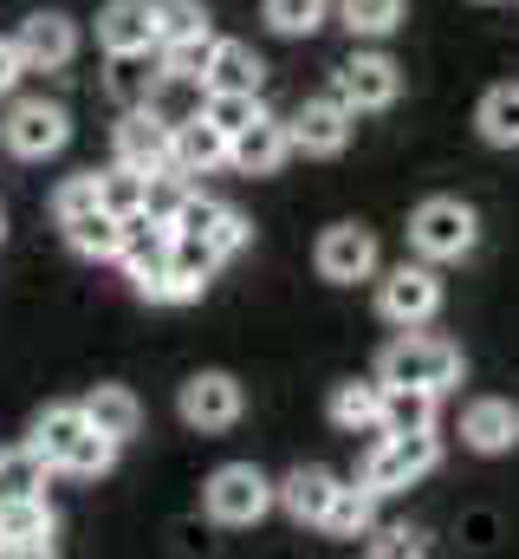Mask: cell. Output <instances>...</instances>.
<instances>
[{"label":"cell","mask_w":519,"mask_h":559,"mask_svg":"<svg viewBox=\"0 0 519 559\" xmlns=\"http://www.w3.org/2000/svg\"><path fill=\"white\" fill-rule=\"evenodd\" d=\"M377 384L384 391H429V397H442V391L461 384V345L435 338V332H409V338H396L384 352Z\"/></svg>","instance_id":"cell-1"},{"label":"cell","mask_w":519,"mask_h":559,"mask_svg":"<svg viewBox=\"0 0 519 559\" xmlns=\"http://www.w3.org/2000/svg\"><path fill=\"white\" fill-rule=\"evenodd\" d=\"M474 241H481V215L455 195H429L409 215V248L422 261H461V254H474Z\"/></svg>","instance_id":"cell-2"},{"label":"cell","mask_w":519,"mask_h":559,"mask_svg":"<svg viewBox=\"0 0 519 559\" xmlns=\"http://www.w3.org/2000/svg\"><path fill=\"white\" fill-rule=\"evenodd\" d=\"M0 143L20 156V163H46L72 143V111L52 105V98H13L7 118H0Z\"/></svg>","instance_id":"cell-3"},{"label":"cell","mask_w":519,"mask_h":559,"mask_svg":"<svg viewBox=\"0 0 519 559\" xmlns=\"http://www.w3.org/2000/svg\"><path fill=\"white\" fill-rule=\"evenodd\" d=\"M202 508H208L221 527H254L260 514L273 508V481L260 475L254 462H228V468H215V475H208Z\"/></svg>","instance_id":"cell-4"},{"label":"cell","mask_w":519,"mask_h":559,"mask_svg":"<svg viewBox=\"0 0 519 559\" xmlns=\"http://www.w3.org/2000/svg\"><path fill=\"white\" fill-rule=\"evenodd\" d=\"M435 462H442L435 429H415V436H384V442L371 449V462H364V488H371V495H396V488L422 481Z\"/></svg>","instance_id":"cell-5"},{"label":"cell","mask_w":519,"mask_h":559,"mask_svg":"<svg viewBox=\"0 0 519 559\" xmlns=\"http://www.w3.org/2000/svg\"><path fill=\"white\" fill-rule=\"evenodd\" d=\"M396 92H402V72H396L389 52H351V59L338 66V79H331V98H338L351 118H358V111H389Z\"/></svg>","instance_id":"cell-6"},{"label":"cell","mask_w":519,"mask_h":559,"mask_svg":"<svg viewBox=\"0 0 519 559\" xmlns=\"http://www.w3.org/2000/svg\"><path fill=\"white\" fill-rule=\"evenodd\" d=\"M26 72H65L79 59V26L65 13H26L20 33H7Z\"/></svg>","instance_id":"cell-7"},{"label":"cell","mask_w":519,"mask_h":559,"mask_svg":"<svg viewBox=\"0 0 519 559\" xmlns=\"http://www.w3.org/2000/svg\"><path fill=\"white\" fill-rule=\"evenodd\" d=\"M312 261H318V274L338 280V286L371 280V274H377V235H371V228H358V222H331V228L318 235Z\"/></svg>","instance_id":"cell-8"},{"label":"cell","mask_w":519,"mask_h":559,"mask_svg":"<svg viewBox=\"0 0 519 559\" xmlns=\"http://www.w3.org/2000/svg\"><path fill=\"white\" fill-rule=\"evenodd\" d=\"M435 306H442V280L429 274V267H396V274H384V286H377V312H384L389 325H429L435 319Z\"/></svg>","instance_id":"cell-9"},{"label":"cell","mask_w":519,"mask_h":559,"mask_svg":"<svg viewBox=\"0 0 519 559\" xmlns=\"http://www.w3.org/2000/svg\"><path fill=\"white\" fill-rule=\"evenodd\" d=\"M241 384L228 378V371H195L189 384H182V397H176V411L189 429H234L241 423Z\"/></svg>","instance_id":"cell-10"},{"label":"cell","mask_w":519,"mask_h":559,"mask_svg":"<svg viewBox=\"0 0 519 559\" xmlns=\"http://www.w3.org/2000/svg\"><path fill=\"white\" fill-rule=\"evenodd\" d=\"M351 111L325 92V98H305L292 118H286V138H292V150H305V156H338L345 143H351Z\"/></svg>","instance_id":"cell-11"},{"label":"cell","mask_w":519,"mask_h":559,"mask_svg":"<svg viewBox=\"0 0 519 559\" xmlns=\"http://www.w3.org/2000/svg\"><path fill=\"white\" fill-rule=\"evenodd\" d=\"M98 46L118 52H149L156 46V0H105L98 7Z\"/></svg>","instance_id":"cell-12"},{"label":"cell","mask_w":519,"mask_h":559,"mask_svg":"<svg viewBox=\"0 0 519 559\" xmlns=\"http://www.w3.org/2000/svg\"><path fill=\"white\" fill-rule=\"evenodd\" d=\"M111 150H118V163L136 169V176H162V169H176V163H169V131H162L149 111H124V124H118Z\"/></svg>","instance_id":"cell-13"},{"label":"cell","mask_w":519,"mask_h":559,"mask_svg":"<svg viewBox=\"0 0 519 559\" xmlns=\"http://www.w3.org/2000/svg\"><path fill=\"white\" fill-rule=\"evenodd\" d=\"M286 156H292L286 118H254L248 131H234V138H228V163H234L241 176H273Z\"/></svg>","instance_id":"cell-14"},{"label":"cell","mask_w":519,"mask_h":559,"mask_svg":"<svg viewBox=\"0 0 519 559\" xmlns=\"http://www.w3.org/2000/svg\"><path fill=\"white\" fill-rule=\"evenodd\" d=\"M169 248H176V228L136 209V215L118 222V254H111V261H124L130 280H136V274H149V267H162V261H169Z\"/></svg>","instance_id":"cell-15"},{"label":"cell","mask_w":519,"mask_h":559,"mask_svg":"<svg viewBox=\"0 0 519 559\" xmlns=\"http://www.w3.org/2000/svg\"><path fill=\"white\" fill-rule=\"evenodd\" d=\"M331 495H338V475H331V468H312V462L292 468L286 481H273V501H279L299 527H318L325 508H331Z\"/></svg>","instance_id":"cell-16"},{"label":"cell","mask_w":519,"mask_h":559,"mask_svg":"<svg viewBox=\"0 0 519 559\" xmlns=\"http://www.w3.org/2000/svg\"><path fill=\"white\" fill-rule=\"evenodd\" d=\"M202 105H208V85H202V79H182V72H162V66H156V85H149L143 111H149L162 131L195 124V118H202Z\"/></svg>","instance_id":"cell-17"},{"label":"cell","mask_w":519,"mask_h":559,"mask_svg":"<svg viewBox=\"0 0 519 559\" xmlns=\"http://www.w3.org/2000/svg\"><path fill=\"white\" fill-rule=\"evenodd\" d=\"M85 436H92V423H85V411H79V404H46V411L33 417V436H26V442H33V449L52 462V475H59Z\"/></svg>","instance_id":"cell-18"},{"label":"cell","mask_w":519,"mask_h":559,"mask_svg":"<svg viewBox=\"0 0 519 559\" xmlns=\"http://www.w3.org/2000/svg\"><path fill=\"white\" fill-rule=\"evenodd\" d=\"M514 436H519V411L500 404V397H474L461 411V442L474 455H500V449H514Z\"/></svg>","instance_id":"cell-19"},{"label":"cell","mask_w":519,"mask_h":559,"mask_svg":"<svg viewBox=\"0 0 519 559\" xmlns=\"http://www.w3.org/2000/svg\"><path fill=\"white\" fill-rule=\"evenodd\" d=\"M79 411H85V423H92V429H98V436H111V442H118V449H124L130 436H136V429H143V404H136V397H130L124 384H98V391H92V397H79Z\"/></svg>","instance_id":"cell-20"},{"label":"cell","mask_w":519,"mask_h":559,"mask_svg":"<svg viewBox=\"0 0 519 559\" xmlns=\"http://www.w3.org/2000/svg\"><path fill=\"white\" fill-rule=\"evenodd\" d=\"M169 163H176L182 176H208V169H221V163H228V138H221L208 118L176 124V131H169Z\"/></svg>","instance_id":"cell-21"},{"label":"cell","mask_w":519,"mask_h":559,"mask_svg":"<svg viewBox=\"0 0 519 559\" xmlns=\"http://www.w3.org/2000/svg\"><path fill=\"white\" fill-rule=\"evenodd\" d=\"M260 79H266V59H260L254 46L215 39V59H208V72H202L208 92H260Z\"/></svg>","instance_id":"cell-22"},{"label":"cell","mask_w":519,"mask_h":559,"mask_svg":"<svg viewBox=\"0 0 519 559\" xmlns=\"http://www.w3.org/2000/svg\"><path fill=\"white\" fill-rule=\"evenodd\" d=\"M46 481H52V462L33 442L0 449V501H46Z\"/></svg>","instance_id":"cell-23"},{"label":"cell","mask_w":519,"mask_h":559,"mask_svg":"<svg viewBox=\"0 0 519 559\" xmlns=\"http://www.w3.org/2000/svg\"><path fill=\"white\" fill-rule=\"evenodd\" d=\"M331 540H371V527H377V495L364 488V481H338V495H331V508H325V521H318Z\"/></svg>","instance_id":"cell-24"},{"label":"cell","mask_w":519,"mask_h":559,"mask_svg":"<svg viewBox=\"0 0 519 559\" xmlns=\"http://www.w3.org/2000/svg\"><path fill=\"white\" fill-rule=\"evenodd\" d=\"M52 501H0V547H52Z\"/></svg>","instance_id":"cell-25"},{"label":"cell","mask_w":519,"mask_h":559,"mask_svg":"<svg viewBox=\"0 0 519 559\" xmlns=\"http://www.w3.org/2000/svg\"><path fill=\"white\" fill-rule=\"evenodd\" d=\"M377 417H384V384L377 378H351V384L331 391V423L338 429H377Z\"/></svg>","instance_id":"cell-26"},{"label":"cell","mask_w":519,"mask_h":559,"mask_svg":"<svg viewBox=\"0 0 519 559\" xmlns=\"http://www.w3.org/2000/svg\"><path fill=\"white\" fill-rule=\"evenodd\" d=\"M474 124H481V138H487V143H500V150H519V85H494V92L481 98Z\"/></svg>","instance_id":"cell-27"},{"label":"cell","mask_w":519,"mask_h":559,"mask_svg":"<svg viewBox=\"0 0 519 559\" xmlns=\"http://www.w3.org/2000/svg\"><path fill=\"white\" fill-rule=\"evenodd\" d=\"M65 248L85 254V261H111V254H118V222H111L105 209H85V215L65 222Z\"/></svg>","instance_id":"cell-28"},{"label":"cell","mask_w":519,"mask_h":559,"mask_svg":"<svg viewBox=\"0 0 519 559\" xmlns=\"http://www.w3.org/2000/svg\"><path fill=\"white\" fill-rule=\"evenodd\" d=\"M149 85H156V66H149V52H118V59H111V79H105V92H111L124 111H143Z\"/></svg>","instance_id":"cell-29"},{"label":"cell","mask_w":519,"mask_h":559,"mask_svg":"<svg viewBox=\"0 0 519 559\" xmlns=\"http://www.w3.org/2000/svg\"><path fill=\"white\" fill-rule=\"evenodd\" d=\"M384 436H415V429H435V397L429 391H384Z\"/></svg>","instance_id":"cell-30"},{"label":"cell","mask_w":519,"mask_h":559,"mask_svg":"<svg viewBox=\"0 0 519 559\" xmlns=\"http://www.w3.org/2000/svg\"><path fill=\"white\" fill-rule=\"evenodd\" d=\"M202 33H208V7L202 0H156V52L182 46V39H202Z\"/></svg>","instance_id":"cell-31"},{"label":"cell","mask_w":519,"mask_h":559,"mask_svg":"<svg viewBox=\"0 0 519 559\" xmlns=\"http://www.w3.org/2000/svg\"><path fill=\"white\" fill-rule=\"evenodd\" d=\"M338 20L358 39H384V33L402 26V0H338Z\"/></svg>","instance_id":"cell-32"},{"label":"cell","mask_w":519,"mask_h":559,"mask_svg":"<svg viewBox=\"0 0 519 559\" xmlns=\"http://www.w3.org/2000/svg\"><path fill=\"white\" fill-rule=\"evenodd\" d=\"M202 118H208L221 138H234V131H248V124H254V118H266V111H260V92H208Z\"/></svg>","instance_id":"cell-33"},{"label":"cell","mask_w":519,"mask_h":559,"mask_svg":"<svg viewBox=\"0 0 519 559\" xmlns=\"http://www.w3.org/2000/svg\"><path fill=\"white\" fill-rule=\"evenodd\" d=\"M98 209H105L111 222L136 215V209H143V176H136V169H124V163H111V169L98 176Z\"/></svg>","instance_id":"cell-34"},{"label":"cell","mask_w":519,"mask_h":559,"mask_svg":"<svg viewBox=\"0 0 519 559\" xmlns=\"http://www.w3.org/2000/svg\"><path fill=\"white\" fill-rule=\"evenodd\" d=\"M189 195H195V189H189V176H182V169H162V176H143V215H156V222H176Z\"/></svg>","instance_id":"cell-35"},{"label":"cell","mask_w":519,"mask_h":559,"mask_svg":"<svg viewBox=\"0 0 519 559\" xmlns=\"http://www.w3.org/2000/svg\"><path fill=\"white\" fill-rule=\"evenodd\" d=\"M136 293H143L149 306H189V299H202V280L176 274V267L162 261V267H149V274H136Z\"/></svg>","instance_id":"cell-36"},{"label":"cell","mask_w":519,"mask_h":559,"mask_svg":"<svg viewBox=\"0 0 519 559\" xmlns=\"http://www.w3.org/2000/svg\"><path fill=\"white\" fill-rule=\"evenodd\" d=\"M266 26L299 39V33H318L325 26V0H266Z\"/></svg>","instance_id":"cell-37"},{"label":"cell","mask_w":519,"mask_h":559,"mask_svg":"<svg viewBox=\"0 0 519 559\" xmlns=\"http://www.w3.org/2000/svg\"><path fill=\"white\" fill-rule=\"evenodd\" d=\"M85 209H98V169H85V176H65L59 189H52V222L65 228L72 215H85Z\"/></svg>","instance_id":"cell-38"},{"label":"cell","mask_w":519,"mask_h":559,"mask_svg":"<svg viewBox=\"0 0 519 559\" xmlns=\"http://www.w3.org/2000/svg\"><path fill=\"white\" fill-rule=\"evenodd\" d=\"M208 59H215V33L182 39V46H162V72H182V79H202V72H208Z\"/></svg>","instance_id":"cell-39"},{"label":"cell","mask_w":519,"mask_h":559,"mask_svg":"<svg viewBox=\"0 0 519 559\" xmlns=\"http://www.w3.org/2000/svg\"><path fill=\"white\" fill-rule=\"evenodd\" d=\"M111 462H118V442H111V436H98V429H92V436H85V442H79V449H72V462H65V468H59V475H85V481H92V475H105V468H111Z\"/></svg>","instance_id":"cell-40"},{"label":"cell","mask_w":519,"mask_h":559,"mask_svg":"<svg viewBox=\"0 0 519 559\" xmlns=\"http://www.w3.org/2000/svg\"><path fill=\"white\" fill-rule=\"evenodd\" d=\"M371 559H429V540L415 527H384L371 534Z\"/></svg>","instance_id":"cell-41"},{"label":"cell","mask_w":519,"mask_h":559,"mask_svg":"<svg viewBox=\"0 0 519 559\" xmlns=\"http://www.w3.org/2000/svg\"><path fill=\"white\" fill-rule=\"evenodd\" d=\"M169 267H176V274H189V280H202V286H208V274H215L221 261H215V248H208V241H182V235H176V248H169Z\"/></svg>","instance_id":"cell-42"},{"label":"cell","mask_w":519,"mask_h":559,"mask_svg":"<svg viewBox=\"0 0 519 559\" xmlns=\"http://www.w3.org/2000/svg\"><path fill=\"white\" fill-rule=\"evenodd\" d=\"M248 241H254V228H248V215H241V209H228V215L215 222V235H208V248H215V261H234V254H241Z\"/></svg>","instance_id":"cell-43"},{"label":"cell","mask_w":519,"mask_h":559,"mask_svg":"<svg viewBox=\"0 0 519 559\" xmlns=\"http://www.w3.org/2000/svg\"><path fill=\"white\" fill-rule=\"evenodd\" d=\"M26 79V66H20V52H13V39L0 33V98H13V85Z\"/></svg>","instance_id":"cell-44"},{"label":"cell","mask_w":519,"mask_h":559,"mask_svg":"<svg viewBox=\"0 0 519 559\" xmlns=\"http://www.w3.org/2000/svg\"><path fill=\"white\" fill-rule=\"evenodd\" d=\"M0 559H59L52 547H0Z\"/></svg>","instance_id":"cell-45"},{"label":"cell","mask_w":519,"mask_h":559,"mask_svg":"<svg viewBox=\"0 0 519 559\" xmlns=\"http://www.w3.org/2000/svg\"><path fill=\"white\" fill-rule=\"evenodd\" d=\"M0 241H7V215H0Z\"/></svg>","instance_id":"cell-46"}]
</instances>
